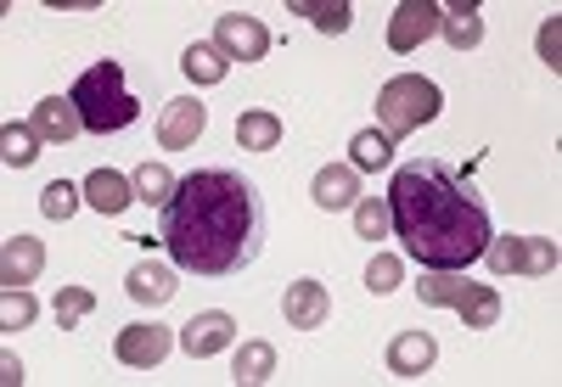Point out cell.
I'll use <instances>...</instances> for the list:
<instances>
[{"label":"cell","instance_id":"cell-20","mask_svg":"<svg viewBox=\"0 0 562 387\" xmlns=\"http://www.w3.org/2000/svg\"><path fill=\"white\" fill-rule=\"evenodd\" d=\"M237 147H243V152H276V147H281V113L248 107V113L237 118Z\"/></svg>","mask_w":562,"mask_h":387},{"label":"cell","instance_id":"cell-19","mask_svg":"<svg viewBox=\"0 0 562 387\" xmlns=\"http://www.w3.org/2000/svg\"><path fill=\"white\" fill-rule=\"evenodd\" d=\"M439 34L456 45V52H473L484 39V7L479 0H456V7H439Z\"/></svg>","mask_w":562,"mask_h":387},{"label":"cell","instance_id":"cell-9","mask_svg":"<svg viewBox=\"0 0 562 387\" xmlns=\"http://www.w3.org/2000/svg\"><path fill=\"white\" fill-rule=\"evenodd\" d=\"M203 129H209V107L198 102V95H175V102H164V113H158V147L186 152Z\"/></svg>","mask_w":562,"mask_h":387},{"label":"cell","instance_id":"cell-21","mask_svg":"<svg viewBox=\"0 0 562 387\" xmlns=\"http://www.w3.org/2000/svg\"><path fill=\"white\" fill-rule=\"evenodd\" d=\"M180 73L192 79V84H220L231 73V57L220 52L214 39H198V45H186V57H180Z\"/></svg>","mask_w":562,"mask_h":387},{"label":"cell","instance_id":"cell-24","mask_svg":"<svg viewBox=\"0 0 562 387\" xmlns=\"http://www.w3.org/2000/svg\"><path fill=\"white\" fill-rule=\"evenodd\" d=\"M40 147H45V140H40L34 124H7V129H0V158H7L12 169H29L40 158Z\"/></svg>","mask_w":562,"mask_h":387},{"label":"cell","instance_id":"cell-12","mask_svg":"<svg viewBox=\"0 0 562 387\" xmlns=\"http://www.w3.org/2000/svg\"><path fill=\"white\" fill-rule=\"evenodd\" d=\"M281 315H288L293 331H321L326 315H333V298H326L321 281H293L288 298H281Z\"/></svg>","mask_w":562,"mask_h":387},{"label":"cell","instance_id":"cell-33","mask_svg":"<svg viewBox=\"0 0 562 387\" xmlns=\"http://www.w3.org/2000/svg\"><path fill=\"white\" fill-rule=\"evenodd\" d=\"M0 382H7V387H18V382H23V360H18L12 349L0 354Z\"/></svg>","mask_w":562,"mask_h":387},{"label":"cell","instance_id":"cell-26","mask_svg":"<svg viewBox=\"0 0 562 387\" xmlns=\"http://www.w3.org/2000/svg\"><path fill=\"white\" fill-rule=\"evenodd\" d=\"M231 376H237L243 387L270 382V376H276V349H270V343H243V349H237V371H231Z\"/></svg>","mask_w":562,"mask_h":387},{"label":"cell","instance_id":"cell-22","mask_svg":"<svg viewBox=\"0 0 562 387\" xmlns=\"http://www.w3.org/2000/svg\"><path fill=\"white\" fill-rule=\"evenodd\" d=\"M389 158H394V140L383 135V129H360L355 140H349V169L355 174H378V169H389Z\"/></svg>","mask_w":562,"mask_h":387},{"label":"cell","instance_id":"cell-8","mask_svg":"<svg viewBox=\"0 0 562 387\" xmlns=\"http://www.w3.org/2000/svg\"><path fill=\"white\" fill-rule=\"evenodd\" d=\"M180 343V337L169 331V326H124L119 331V343H113V354H119V365H130V371H153V365H164L169 360V349Z\"/></svg>","mask_w":562,"mask_h":387},{"label":"cell","instance_id":"cell-31","mask_svg":"<svg viewBox=\"0 0 562 387\" xmlns=\"http://www.w3.org/2000/svg\"><path fill=\"white\" fill-rule=\"evenodd\" d=\"M34 320H40V304H34V293H29V286L7 293V304H0V326H7V331H29Z\"/></svg>","mask_w":562,"mask_h":387},{"label":"cell","instance_id":"cell-28","mask_svg":"<svg viewBox=\"0 0 562 387\" xmlns=\"http://www.w3.org/2000/svg\"><path fill=\"white\" fill-rule=\"evenodd\" d=\"M405 286V259L400 253H371V264H366V293H400Z\"/></svg>","mask_w":562,"mask_h":387},{"label":"cell","instance_id":"cell-13","mask_svg":"<svg viewBox=\"0 0 562 387\" xmlns=\"http://www.w3.org/2000/svg\"><path fill=\"white\" fill-rule=\"evenodd\" d=\"M40 270H45V241L40 236H12L7 253H0V286L18 293V286L40 281Z\"/></svg>","mask_w":562,"mask_h":387},{"label":"cell","instance_id":"cell-30","mask_svg":"<svg viewBox=\"0 0 562 387\" xmlns=\"http://www.w3.org/2000/svg\"><path fill=\"white\" fill-rule=\"evenodd\" d=\"M79 197H85V191H79V185H68V180H52V185H45V191H40V214L63 225V219H74V208H79Z\"/></svg>","mask_w":562,"mask_h":387},{"label":"cell","instance_id":"cell-7","mask_svg":"<svg viewBox=\"0 0 562 387\" xmlns=\"http://www.w3.org/2000/svg\"><path fill=\"white\" fill-rule=\"evenodd\" d=\"M214 45L231 62H265L276 39H270V29L254 12H220L214 18Z\"/></svg>","mask_w":562,"mask_h":387},{"label":"cell","instance_id":"cell-10","mask_svg":"<svg viewBox=\"0 0 562 387\" xmlns=\"http://www.w3.org/2000/svg\"><path fill=\"white\" fill-rule=\"evenodd\" d=\"M237 343V315L225 309H209V315H192V326H180V349L192 360H214Z\"/></svg>","mask_w":562,"mask_h":387},{"label":"cell","instance_id":"cell-17","mask_svg":"<svg viewBox=\"0 0 562 387\" xmlns=\"http://www.w3.org/2000/svg\"><path fill=\"white\" fill-rule=\"evenodd\" d=\"M434 360H439V343L428 331H400L394 343H389V371L394 376H422V371H434Z\"/></svg>","mask_w":562,"mask_h":387},{"label":"cell","instance_id":"cell-5","mask_svg":"<svg viewBox=\"0 0 562 387\" xmlns=\"http://www.w3.org/2000/svg\"><path fill=\"white\" fill-rule=\"evenodd\" d=\"M439 107H445V90H439L434 79L400 73V79H389V84L378 90V129H383L389 140L416 135L422 124H434V118H439Z\"/></svg>","mask_w":562,"mask_h":387},{"label":"cell","instance_id":"cell-3","mask_svg":"<svg viewBox=\"0 0 562 387\" xmlns=\"http://www.w3.org/2000/svg\"><path fill=\"white\" fill-rule=\"evenodd\" d=\"M68 95H74L79 124H85L90 135H119V129H130V124L140 118V102L124 90V62H113V57L90 62Z\"/></svg>","mask_w":562,"mask_h":387},{"label":"cell","instance_id":"cell-27","mask_svg":"<svg viewBox=\"0 0 562 387\" xmlns=\"http://www.w3.org/2000/svg\"><path fill=\"white\" fill-rule=\"evenodd\" d=\"M90 309H97V293H90V286H57L52 315H57V326H63V331H74Z\"/></svg>","mask_w":562,"mask_h":387},{"label":"cell","instance_id":"cell-11","mask_svg":"<svg viewBox=\"0 0 562 387\" xmlns=\"http://www.w3.org/2000/svg\"><path fill=\"white\" fill-rule=\"evenodd\" d=\"M439 34V0H400V12L389 23V52L411 57L422 39Z\"/></svg>","mask_w":562,"mask_h":387},{"label":"cell","instance_id":"cell-4","mask_svg":"<svg viewBox=\"0 0 562 387\" xmlns=\"http://www.w3.org/2000/svg\"><path fill=\"white\" fill-rule=\"evenodd\" d=\"M416 298L434 304V309H456L461 326H473V331H490L501 320V293L495 286L467 281L461 270H422L416 275Z\"/></svg>","mask_w":562,"mask_h":387},{"label":"cell","instance_id":"cell-16","mask_svg":"<svg viewBox=\"0 0 562 387\" xmlns=\"http://www.w3.org/2000/svg\"><path fill=\"white\" fill-rule=\"evenodd\" d=\"M310 197H315V208H326V214L355 208V203H360V174H355L349 163H326V169L315 174V185H310Z\"/></svg>","mask_w":562,"mask_h":387},{"label":"cell","instance_id":"cell-25","mask_svg":"<svg viewBox=\"0 0 562 387\" xmlns=\"http://www.w3.org/2000/svg\"><path fill=\"white\" fill-rule=\"evenodd\" d=\"M130 185H135V203L164 208V203H169V191H175V174H169L164 163H140V169L130 174Z\"/></svg>","mask_w":562,"mask_h":387},{"label":"cell","instance_id":"cell-6","mask_svg":"<svg viewBox=\"0 0 562 387\" xmlns=\"http://www.w3.org/2000/svg\"><path fill=\"white\" fill-rule=\"evenodd\" d=\"M484 259L495 275H557L562 248L551 236H490Z\"/></svg>","mask_w":562,"mask_h":387},{"label":"cell","instance_id":"cell-14","mask_svg":"<svg viewBox=\"0 0 562 387\" xmlns=\"http://www.w3.org/2000/svg\"><path fill=\"white\" fill-rule=\"evenodd\" d=\"M124 293L135 304H169L180 293V270L175 264H153V259H140L130 275H124Z\"/></svg>","mask_w":562,"mask_h":387},{"label":"cell","instance_id":"cell-23","mask_svg":"<svg viewBox=\"0 0 562 387\" xmlns=\"http://www.w3.org/2000/svg\"><path fill=\"white\" fill-rule=\"evenodd\" d=\"M293 12L310 18L321 34H344V29L355 23V7H349V0H293Z\"/></svg>","mask_w":562,"mask_h":387},{"label":"cell","instance_id":"cell-15","mask_svg":"<svg viewBox=\"0 0 562 387\" xmlns=\"http://www.w3.org/2000/svg\"><path fill=\"white\" fill-rule=\"evenodd\" d=\"M29 124L40 129L45 147H63V140H74L85 124H79V107H74V95H45V102L29 113Z\"/></svg>","mask_w":562,"mask_h":387},{"label":"cell","instance_id":"cell-1","mask_svg":"<svg viewBox=\"0 0 562 387\" xmlns=\"http://www.w3.org/2000/svg\"><path fill=\"white\" fill-rule=\"evenodd\" d=\"M158 241L180 275H243L248 264H259L270 241L265 191L237 169H192L186 180H175L169 203L158 208Z\"/></svg>","mask_w":562,"mask_h":387},{"label":"cell","instance_id":"cell-29","mask_svg":"<svg viewBox=\"0 0 562 387\" xmlns=\"http://www.w3.org/2000/svg\"><path fill=\"white\" fill-rule=\"evenodd\" d=\"M355 230H360L366 241H383V236H394L389 197H360V203H355Z\"/></svg>","mask_w":562,"mask_h":387},{"label":"cell","instance_id":"cell-18","mask_svg":"<svg viewBox=\"0 0 562 387\" xmlns=\"http://www.w3.org/2000/svg\"><path fill=\"white\" fill-rule=\"evenodd\" d=\"M85 203L97 208V214H124L130 203H135V185H130V174H119V169H97V174H85Z\"/></svg>","mask_w":562,"mask_h":387},{"label":"cell","instance_id":"cell-32","mask_svg":"<svg viewBox=\"0 0 562 387\" xmlns=\"http://www.w3.org/2000/svg\"><path fill=\"white\" fill-rule=\"evenodd\" d=\"M557 29H562V18H546V23H540V62H546L551 73L562 68V39H557Z\"/></svg>","mask_w":562,"mask_h":387},{"label":"cell","instance_id":"cell-2","mask_svg":"<svg viewBox=\"0 0 562 387\" xmlns=\"http://www.w3.org/2000/svg\"><path fill=\"white\" fill-rule=\"evenodd\" d=\"M394 241L422 270H467L490 248V203L479 197L473 169L445 158H416L389 180Z\"/></svg>","mask_w":562,"mask_h":387}]
</instances>
